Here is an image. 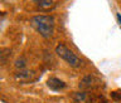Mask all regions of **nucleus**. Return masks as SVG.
Masks as SVG:
<instances>
[{"label":"nucleus","instance_id":"nucleus-1","mask_svg":"<svg viewBox=\"0 0 121 103\" xmlns=\"http://www.w3.org/2000/svg\"><path fill=\"white\" fill-rule=\"evenodd\" d=\"M32 23L33 28L44 38H51L54 32V18L51 15H35L32 18Z\"/></svg>","mask_w":121,"mask_h":103},{"label":"nucleus","instance_id":"nucleus-2","mask_svg":"<svg viewBox=\"0 0 121 103\" xmlns=\"http://www.w3.org/2000/svg\"><path fill=\"white\" fill-rule=\"evenodd\" d=\"M56 53L64 60V62H67L69 64V66H72V67H79L81 66V59H79L69 48H67L64 44L57 45Z\"/></svg>","mask_w":121,"mask_h":103},{"label":"nucleus","instance_id":"nucleus-3","mask_svg":"<svg viewBox=\"0 0 121 103\" xmlns=\"http://www.w3.org/2000/svg\"><path fill=\"white\" fill-rule=\"evenodd\" d=\"M15 78L20 82H29L34 78V72L29 69H19L15 72Z\"/></svg>","mask_w":121,"mask_h":103},{"label":"nucleus","instance_id":"nucleus-4","mask_svg":"<svg viewBox=\"0 0 121 103\" xmlns=\"http://www.w3.org/2000/svg\"><path fill=\"white\" fill-rule=\"evenodd\" d=\"M47 86H48V88H51L52 91H60V89H63V88H66V83H64L62 79H59V78H56V77H51L47 81Z\"/></svg>","mask_w":121,"mask_h":103},{"label":"nucleus","instance_id":"nucleus-5","mask_svg":"<svg viewBox=\"0 0 121 103\" xmlns=\"http://www.w3.org/2000/svg\"><path fill=\"white\" fill-rule=\"evenodd\" d=\"M74 103H91L92 98L87 92H76L73 94Z\"/></svg>","mask_w":121,"mask_h":103},{"label":"nucleus","instance_id":"nucleus-6","mask_svg":"<svg viewBox=\"0 0 121 103\" xmlns=\"http://www.w3.org/2000/svg\"><path fill=\"white\" fill-rule=\"evenodd\" d=\"M57 4H58V0H38V8L42 10L54 9Z\"/></svg>","mask_w":121,"mask_h":103},{"label":"nucleus","instance_id":"nucleus-7","mask_svg":"<svg viewBox=\"0 0 121 103\" xmlns=\"http://www.w3.org/2000/svg\"><path fill=\"white\" fill-rule=\"evenodd\" d=\"M93 81H95V78L92 75H87V77H85L81 81L79 87H81V88H91V87H93V84H95Z\"/></svg>","mask_w":121,"mask_h":103},{"label":"nucleus","instance_id":"nucleus-8","mask_svg":"<svg viewBox=\"0 0 121 103\" xmlns=\"http://www.w3.org/2000/svg\"><path fill=\"white\" fill-rule=\"evenodd\" d=\"M10 55H11V50H9V49H0V66L6 63V60L9 59Z\"/></svg>","mask_w":121,"mask_h":103},{"label":"nucleus","instance_id":"nucleus-9","mask_svg":"<svg viewBox=\"0 0 121 103\" xmlns=\"http://www.w3.org/2000/svg\"><path fill=\"white\" fill-rule=\"evenodd\" d=\"M26 66V62H25V59L24 58H19L17 62H15V68L19 70V69H24Z\"/></svg>","mask_w":121,"mask_h":103},{"label":"nucleus","instance_id":"nucleus-10","mask_svg":"<svg viewBox=\"0 0 121 103\" xmlns=\"http://www.w3.org/2000/svg\"><path fill=\"white\" fill-rule=\"evenodd\" d=\"M116 18H117V21H119L120 26H121V15H120V14H117V15H116Z\"/></svg>","mask_w":121,"mask_h":103},{"label":"nucleus","instance_id":"nucleus-11","mask_svg":"<svg viewBox=\"0 0 121 103\" xmlns=\"http://www.w3.org/2000/svg\"><path fill=\"white\" fill-rule=\"evenodd\" d=\"M1 15H4V13H0V16H1Z\"/></svg>","mask_w":121,"mask_h":103},{"label":"nucleus","instance_id":"nucleus-12","mask_svg":"<svg viewBox=\"0 0 121 103\" xmlns=\"http://www.w3.org/2000/svg\"><path fill=\"white\" fill-rule=\"evenodd\" d=\"M37 1H38V0H37Z\"/></svg>","mask_w":121,"mask_h":103}]
</instances>
